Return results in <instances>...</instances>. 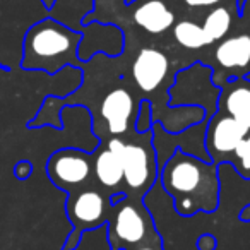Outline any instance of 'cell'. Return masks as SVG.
Listing matches in <instances>:
<instances>
[{
	"label": "cell",
	"mask_w": 250,
	"mask_h": 250,
	"mask_svg": "<svg viewBox=\"0 0 250 250\" xmlns=\"http://www.w3.org/2000/svg\"><path fill=\"white\" fill-rule=\"evenodd\" d=\"M158 180L173 199L175 211L190 218L197 212H214L219 206L218 163L175 149L160 167Z\"/></svg>",
	"instance_id": "cell-1"
},
{
	"label": "cell",
	"mask_w": 250,
	"mask_h": 250,
	"mask_svg": "<svg viewBox=\"0 0 250 250\" xmlns=\"http://www.w3.org/2000/svg\"><path fill=\"white\" fill-rule=\"evenodd\" d=\"M83 33L74 31L53 18L35 22L22 38V70H40L50 76L63 67L79 63V45Z\"/></svg>",
	"instance_id": "cell-2"
},
{
	"label": "cell",
	"mask_w": 250,
	"mask_h": 250,
	"mask_svg": "<svg viewBox=\"0 0 250 250\" xmlns=\"http://www.w3.org/2000/svg\"><path fill=\"white\" fill-rule=\"evenodd\" d=\"M106 221L111 250L132 249L141 243L160 240L151 216L141 204V199L132 195H125L120 202L111 204Z\"/></svg>",
	"instance_id": "cell-3"
},
{
	"label": "cell",
	"mask_w": 250,
	"mask_h": 250,
	"mask_svg": "<svg viewBox=\"0 0 250 250\" xmlns=\"http://www.w3.org/2000/svg\"><path fill=\"white\" fill-rule=\"evenodd\" d=\"M111 195L113 194H103L96 188H83V190L69 192L65 209L74 229L67 236V242L63 243V250L77 249L81 236L84 233L106 223L111 208Z\"/></svg>",
	"instance_id": "cell-4"
},
{
	"label": "cell",
	"mask_w": 250,
	"mask_h": 250,
	"mask_svg": "<svg viewBox=\"0 0 250 250\" xmlns=\"http://www.w3.org/2000/svg\"><path fill=\"white\" fill-rule=\"evenodd\" d=\"M158 160L153 147V132H144L141 139L127 141L124 147V184L136 199L153 187L158 180Z\"/></svg>",
	"instance_id": "cell-5"
},
{
	"label": "cell",
	"mask_w": 250,
	"mask_h": 250,
	"mask_svg": "<svg viewBox=\"0 0 250 250\" xmlns=\"http://www.w3.org/2000/svg\"><path fill=\"white\" fill-rule=\"evenodd\" d=\"M46 175L62 190H77L93 175V154L76 147L55 151L46 161Z\"/></svg>",
	"instance_id": "cell-6"
},
{
	"label": "cell",
	"mask_w": 250,
	"mask_h": 250,
	"mask_svg": "<svg viewBox=\"0 0 250 250\" xmlns=\"http://www.w3.org/2000/svg\"><path fill=\"white\" fill-rule=\"evenodd\" d=\"M249 130V127L240 124L238 120L229 117L228 113L216 110V113L208 118V125H206L204 132V146L211 161H214V163H219V161L231 163L236 146L247 136Z\"/></svg>",
	"instance_id": "cell-7"
},
{
	"label": "cell",
	"mask_w": 250,
	"mask_h": 250,
	"mask_svg": "<svg viewBox=\"0 0 250 250\" xmlns=\"http://www.w3.org/2000/svg\"><path fill=\"white\" fill-rule=\"evenodd\" d=\"M170 72V60L161 50L146 46L139 50L132 63V79L139 91L153 94L163 86Z\"/></svg>",
	"instance_id": "cell-8"
},
{
	"label": "cell",
	"mask_w": 250,
	"mask_h": 250,
	"mask_svg": "<svg viewBox=\"0 0 250 250\" xmlns=\"http://www.w3.org/2000/svg\"><path fill=\"white\" fill-rule=\"evenodd\" d=\"M101 117L111 136L118 137L129 130L130 125H136L137 104L134 94L127 87H115L101 103Z\"/></svg>",
	"instance_id": "cell-9"
},
{
	"label": "cell",
	"mask_w": 250,
	"mask_h": 250,
	"mask_svg": "<svg viewBox=\"0 0 250 250\" xmlns=\"http://www.w3.org/2000/svg\"><path fill=\"white\" fill-rule=\"evenodd\" d=\"M124 147L125 141L111 137L93 154V173L103 188L118 190L124 184Z\"/></svg>",
	"instance_id": "cell-10"
},
{
	"label": "cell",
	"mask_w": 250,
	"mask_h": 250,
	"mask_svg": "<svg viewBox=\"0 0 250 250\" xmlns=\"http://www.w3.org/2000/svg\"><path fill=\"white\" fill-rule=\"evenodd\" d=\"M221 86L218 110L228 113L250 129V81L247 77H229Z\"/></svg>",
	"instance_id": "cell-11"
},
{
	"label": "cell",
	"mask_w": 250,
	"mask_h": 250,
	"mask_svg": "<svg viewBox=\"0 0 250 250\" xmlns=\"http://www.w3.org/2000/svg\"><path fill=\"white\" fill-rule=\"evenodd\" d=\"M216 62L233 77H245L250 72V35L238 33L229 38H223L214 50Z\"/></svg>",
	"instance_id": "cell-12"
},
{
	"label": "cell",
	"mask_w": 250,
	"mask_h": 250,
	"mask_svg": "<svg viewBox=\"0 0 250 250\" xmlns=\"http://www.w3.org/2000/svg\"><path fill=\"white\" fill-rule=\"evenodd\" d=\"M132 18L149 35H163L175 26V12L168 0H136Z\"/></svg>",
	"instance_id": "cell-13"
},
{
	"label": "cell",
	"mask_w": 250,
	"mask_h": 250,
	"mask_svg": "<svg viewBox=\"0 0 250 250\" xmlns=\"http://www.w3.org/2000/svg\"><path fill=\"white\" fill-rule=\"evenodd\" d=\"M233 24V12L229 5H218L212 7L208 14L204 16L201 28L204 29L209 43H218L231 31Z\"/></svg>",
	"instance_id": "cell-14"
},
{
	"label": "cell",
	"mask_w": 250,
	"mask_h": 250,
	"mask_svg": "<svg viewBox=\"0 0 250 250\" xmlns=\"http://www.w3.org/2000/svg\"><path fill=\"white\" fill-rule=\"evenodd\" d=\"M173 38L178 45L187 50H201L211 45L201 24L188 19H184L173 26Z\"/></svg>",
	"instance_id": "cell-15"
},
{
	"label": "cell",
	"mask_w": 250,
	"mask_h": 250,
	"mask_svg": "<svg viewBox=\"0 0 250 250\" xmlns=\"http://www.w3.org/2000/svg\"><path fill=\"white\" fill-rule=\"evenodd\" d=\"M231 165L240 173V177L245 178V180H250V130L247 132V136L240 141L238 146H236Z\"/></svg>",
	"instance_id": "cell-16"
},
{
	"label": "cell",
	"mask_w": 250,
	"mask_h": 250,
	"mask_svg": "<svg viewBox=\"0 0 250 250\" xmlns=\"http://www.w3.org/2000/svg\"><path fill=\"white\" fill-rule=\"evenodd\" d=\"M136 129L141 134L149 132L153 129V111L149 110V101L147 100H143L139 103V110H137L136 117Z\"/></svg>",
	"instance_id": "cell-17"
},
{
	"label": "cell",
	"mask_w": 250,
	"mask_h": 250,
	"mask_svg": "<svg viewBox=\"0 0 250 250\" xmlns=\"http://www.w3.org/2000/svg\"><path fill=\"white\" fill-rule=\"evenodd\" d=\"M182 2L190 9H212L218 5H226V2L236 4L238 7V0H182Z\"/></svg>",
	"instance_id": "cell-18"
},
{
	"label": "cell",
	"mask_w": 250,
	"mask_h": 250,
	"mask_svg": "<svg viewBox=\"0 0 250 250\" xmlns=\"http://www.w3.org/2000/svg\"><path fill=\"white\" fill-rule=\"evenodd\" d=\"M33 173V165L26 160H21L14 165V177L18 180H28Z\"/></svg>",
	"instance_id": "cell-19"
},
{
	"label": "cell",
	"mask_w": 250,
	"mask_h": 250,
	"mask_svg": "<svg viewBox=\"0 0 250 250\" xmlns=\"http://www.w3.org/2000/svg\"><path fill=\"white\" fill-rule=\"evenodd\" d=\"M197 247H199V250H214L216 249L214 236H211V235L201 236V238H199V242H197Z\"/></svg>",
	"instance_id": "cell-20"
},
{
	"label": "cell",
	"mask_w": 250,
	"mask_h": 250,
	"mask_svg": "<svg viewBox=\"0 0 250 250\" xmlns=\"http://www.w3.org/2000/svg\"><path fill=\"white\" fill-rule=\"evenodd\" d=\"M125 250H163V249H161L160 240H154V242L141 243V245H136V247H132V249H125Z\"/></svg>",
	"instance_id": "cell-21"
},
{
	"label": "cell",
	"mask_w": 250,
	"mask_h": 250,
	"mask_svg": "<svg viewBox=\"0 0 250 250\" xmlns=\"http://www.w3.org/2000/svg\"><path fill=\"white\" fill-rule=\"evenodd\" d=\"M238 12L242 16H245V18L249 19V22H250V0H243L242 5H240V11Z\"/></svg>",
	"instance_id": "cell-22"
},
{
	"label": "cell",
	"mask_w": 250,
	"mask_h": 250,
	"mask_svg": "<svg viewBox=\"0 0 250 250\" xmlns=\"http://www.w3.org/2000/svg\"><path fill=\"white\" fill-rule=\"evenodd\" d=\"M242 219H243V221H250V204L247 206V208H243V211H242Z\"/></svg>",
	"instance_id": "cell-23"
},
{
	"label": "cell",
	"mask_w": 250,
	"mask_h": 250,
	"mask_svg": "<svg viewBox=\"0 0 250 250\" xmlns=\"http://www.w3.org/2000/svg\"><path fill=\"white\" fill-rule=\"evenodd\" d=\"M43 5H45L46 9H52L53 7V4H55V0H40Z\"/></svg>",
	"instance_id": "cell-24"
},
{
	"label": "cell",
	"mask_w": 250,
	"mask_h": 250,
	"mask_svg": "<svg viewBox=\"0 0 250 250\" xmlns=\"http://www.w3.org/2000/svg\"><path fill=\"white\" fill-rule=\"evenodd\" d=\"M0 67H2V62H0Z\"/></svg>",
	"instance_id": "cell-25"
}]
</instances>
